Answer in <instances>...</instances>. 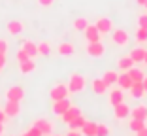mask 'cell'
Wrapping results in <instances>:
<instances>
[{
	"label": "cell",
	"mask_w": 147,
	"mask_h": 136,
	"mask_svg": "<svg viewBox=\"0 0 147 136\" xmlns=\"http://www.w3.org/2000/svg\"><path fill=\"white\" fill-rule=\"evenodd\" d=\"M0 136H2V134H0Z\"/></svg>",
	"instance_id": "49"
},
{
	"label": "cell",
	"mask_w": 147,
	"mask_h": 136,
	"mask_svg": "<svg viewBox=\"0 0 147 136\" xmlns=\"http://www.w3.org/2000/svg\"><path fill=\"white\" fill-rule=\"evenodd\" d=\"M8 47H9L8 40H6V38H0V53H8Z\"/></svg>",
	"instance_id": "35"
},
{
	"label": "cell",
	"mask_w": 147,
	"mask_h": 136,
	"mask_svg": "<svg viewBox=\"0 0 147 136\" xmlns=\"http://www.w3.org/2000/svg\"><path fill=\"white\" fill-rule=\"evenodd\" d=\"M111 134V129L104 123H98V129H96V136H109Z\"/></svg>",
	"instance_id": "32"
},
{
	"label": "cell",
	"mask_w": 147,
	"mask_h": 136,
	"mask_svg": "<svg viewBox=\"0 0 147 136\" xmlns=\"http://www.w3.org/2000/svg\"><path fill=\"white\" fill-rule=\"evenodd\" d=\"M136 42H138V44H145L147 42V28L138 26V30H136Z\"/></svg>",
	"instance_id": "31"
},
{
	"label": "cell",
	"mask_w": 147,
	"mask_h": 136,
	"mask_svg": "<svg viewBox=\"0 0 147 136\" xmlns=\"http://www.w3.org/2000/svg\"><path fill=\"white\" fill-rule=\"evenodd\" d=\"M8 114H6V112H4V108H0V123H2V125H6V123H8Z\"/></svg>",
	"instance_id": "36"
},
{
	"label": "cell",
	"mask_w": 147,
	"mask_h": 136,
	"mask_svg": "<svg viewBox=\"0 0 147 136\" xmlns=\"http://www.w3.org/2000/svg\"><path fill=\"white\" fill-rule=\"evenodd\" d=\"M21 49L30 59H36V57H38V44H36V42H32V40H23V42H21Z\"/></svg>",
	"instance_id": "10"
},
{
	"label": "cell",
	"mask_w": 147,
	"mask_h": 136,
	"mask_svg": "<svg viewBox=\"0 0 147 136\" xmlns=\"http://www.w3.org/2000/svg\"><path fill=\"white\" fill-rule=\"evenodd\" d=\"M6 62H8V61H6V53H0V66L4 68V66H6Z\"/></svg>",
	"instance_id": "40"
},
{
	"label": "cell",
	"mask_w": 147,
	"mask_h": 136,
	"mask_svg": "<svg viewBox=\"0 0 147 136\" xmlns=\"http://www.w3.org/2000/svg\"><path fill=\"white\" fill-rule=\"evenodd\" d=\"M132 78L128 76V72H119V79H117V85L123 89V91H128L130 87H132Z\"/></svg>",
	"instance_id": "21"
},
{
	"label": "cell",
	"mask_w": 147,
	"mask_h": 136,
	"mask_svg": "<svg viewBox=\"0 0 147 136\" xmlns=\"http://www.w3.org/2000/svg\"><path fill=\"white\" fill-rule=\"evenodd\" d=\"M25 98V89L21 85H13L6 91V100H15V102H21Z\"/></svg>",
	"instance_id": "8"
},
{
	"label": "cell",
	"mask_w": 147,
	"mask_h": 136,
	"mask_svg": "<svg viewBox=\"0 0 147 136\" xmlns=\"http://www.w3.org/2000/svg\"><path fill=\"white\" fill-rule=\"evenodd\" d=\"M0 134H4V125L0 123Z\"/></svg>",
	"instance_id": "44"
},
{
	"label": "cell",
	"mask_w": 147,
	"mask_h": 136,
	"mask_svg": "<svg viewBox=\"0 0 147 136\" xmlns=\"http://www.w3.org/2000/svg\"><path fill=\"white\" fill-rule=\"evenodd\" d=\"M49 53H51V44H49V42H40L38 44V55L47 57Z\"/></svg>",
	"instance_id": "30"
},
{
	"label": "cell",
	"mask_w": 147,
	"mask_h": 136,
	"mask_svg": "<svg viewBox=\"0 0 147 136\" xmlns=\"http://www.w3.org/2000/svg\"><path fill=\"white\" fill-rule=\"evenodd\" d=\"M85 53L89 55V57L98 59V57H102V55L106 53V47H104V44H102V42H87Z\"/></svg>",
	"instance_id": "5"
},
{
	"label": "cell",
	"mask_w": 147,
	"mask_h": 136,
	"mask_svg": "<svg viewBox=\"0 0 147 136\" xmlns=\"http://www.w3.org/2000/svg\"><path fill=\"white\" fill-rule=\"evenodd\" d=\"M49 95H51V100H62V98L70 97V89L66 83H55L49 91Z\"/></svg>",
	"instance_id": "3"
},
{
	"label": "cell",
	"mask_w": 147,
	"mask_h": 136,
	"mask_svg": "<svg viewBox=\"0 0 147 136\" xmlns=\"http://www.w3.org/2000/svg\"><path fill=\"white\" fill-rule=\"evenodd\" d=\"M128 76L132 78L134 83H140V81H143V78H145V72H143L142 68H138V66H132L128 70Z\"/></svg>",
	"instance_id": "24"
},
{
	"label": "cell",
	"mask_w": 147,
	"mask_h": 136,
	"mask_svg": "<svg viewBox=\"0 0 147 136\" xmlns=\"http://www.w3.org/2000/svg\"><path fill=\"white\" fill-rule=\"evenodd\" d=\"M34 70H36V61H34V59H26V61L19 62V72H21L23 76L32 74Z\"/></svg>",
	"instance_id": "19"
},
{
	"label": "cell",
	"mask_w": 147,
	"mask_h": 136,
	"mask_svg": "<svg viewBox=\"0 0 147 136\" xmlns=\"http://www.w3.org/2000/svg\"><path fill=\"white\" fill-rule=\"evenodd\" d=\"M111 42L115 45H119V47L128 45V42H130L128 30H125V28H113V30H111Z\"/></svg>",
	"instance_id": "2"
},
{
	"label": "cell",
	"mask_w": 147,
	"mask_h": 136,
	"mask_svg": "<svg viewBox=\"0 0 147 136\" xmlns=\"http://www.w3.org/2000/svg\"><path fill=\"white\" fill-rule=\"evenodd\" d=\"M143 64H147V51H145V59H143Z\"/></svg>",
	"instance_id": "45"
},
{
	"label": "cell",
	"mask_w": 147,
	"mask_h": 136,
	"mask_svg": "<svg viewBox=\"0 0 147 136\" xmlns=\"http://www.w3.org/2000/svg\"><path fill=\"white\" fill-rule=\"evenodd\" d=\"M136 2H138L140 6H145V4H147V0H136Z\"/></svg>",
	"instance_id": "43"
},
{
	"label": "cell",
	"mask_w": 147,
	"mask_h": 136,
	"mask_svg": "<svg viewBox=\"0 0 147 136\" xmlns=\"http://www.w3.org/2000/svg\"><path fill=\"white\" fill-rule=\"evenodd\" d=\"M4 112L8 114V117H17L21 114V102H15V100H8L4 106Z\"/></svg>",
	"instance_id": "14"
},
{
	"label": "cell",
	"mask_w": 147,
	"mask_h": 136,
	"mask_svg": "<svg viewBox=\"0 0 147 136\" xmlns=\"http://www.w3.org/2000/svg\"><path fill=\"white\" fill-rule=\"evenodd\" d=\"M142 83H143V89L147 91V74H145V78H143V81H142Z\"/></svg>",
	"instance_id": "42"
},
{
	"label": "cell",
	"mask_w": 147,
	"mask_h": 136,
	"mask_svg": "<svg viewBox=\"0 0 147 136\" xmlns=\"http://www.w3.org/2000/svg\"><path fill=\"white\" fill-rule=\"evenodd\" d=\"M0 72H2V66H0Z\"/></svg>",
	"instance_id": "47"
},
{
	"label": "cell",
	"mask_w": 147,
	"mask_h": 136,
	"mask_svg": "<svg viewBox=\"0 0 147 136\" xmlns=\"http://www.w3.org/2000/svg\"><path fill=\"white\" fill-rule=\"evenodd\" d=\"M6 30H8V34H11V36H19L23 30H25V25H23L21 21H17V19H13V21H8Z\"/></svg>",
	"instance_id": "16"
},
{
	"label": "cell",
	"mask_w": 147,
	"mask_h": 136,
	"mask_svg": "<svg viewBox=\"0 0 147 136\" xmlns=\"http://www.w3.org/2000/svg\"><path fill=\"white\" fill-rule=\"evenodd\" d=\"M130 108L126 102H121V104L113 106V117L117 119V121H123V119H130Z\"/></svg>",
	"instance_id": "7"
},
{
	"label": "cell",
	"mask_w": 147,
	"mask_h": 136,
	"mask_svg": "<svg viewBox=\"0 0 147 136\" xmlns=\"http://www.w3.org/2000/svg\"><path fill=\"white\" fill-rule=\"evenodd\" d=\"M132 66H136V62L132 61L130 55H125V57H121L119 61H117V68H119V72H128Z\"/></svg>",
	"instance_id": "20"
},
{
	"label": "cell",
	"mask_w": 147,
	"mask_h": 136,
	"mask_svg": "<svg viewBox=\"0 0 147 136\" xmlns=\"http://www.w3.org/2000/svg\"><path fill=\"white\" fill-rule=\"evenodd\" d=\"M21 136H42V132H40L36 127H30L28 131H25V132H23Z\"/></svg>",
	"instance_id": "34"
},
{
	"label": "cell",
	"mask_w": 147,
	"mask_h": 136,
	"mask_svg": "<svg viewBox=\"0 0 147 136\" xmlns=\"http://www.w3.org/2000/svg\"><path fill=\"white\" fill-rule=\"evenodd\" d=\"M145 8H147V4H145Z\"/></svg>",
	"instance_id": "48"
},
{
	"label": "cell",
	"mask_w": 147,
	"mask_h": 136,
	"mask_svg": "<svg viewBox=\"0 0 147 136\" xmlns=\"http://www.w3.org/2000/svg\"><path fill=\"white\" fill-rule=\"evenodd\" d=\"M57 53L62 55V57H70V55L76 53V45L70 44V42H62V44H59V47H57Z\"/></svg>",
	"instance_id": "22"
},
{
	"label": "cell",
	"mask_w": 147,
	"mask_h": 136,
	"mask_svg": "<svg viewBox=\"0 0 147 136\" xmlns=\"http://www.w3.org/2000/svg\"><path fill=\"white\" fill-rule=\"evenodd\" d=\"M66 136H83V134H81L79 131H76V129H70V131H68V134H66Z\"/></svg>",
	"instance_id": "39"
},
{
	"label": "cell",
	"mask_w": 147,
	"mask_h": 136,
	"mask_svg": "<svg viewBox=\"0 0 147 136\" xmlns=\"http://www.w3.org/2000/svg\"><path fill=\"white\" fill-rule=\"evenodd\" d=\"M53 2H55V0H38V4L42 6V8H49V6H53Z\"/></svg>",
	"instance_id": "38"
},
{
	"label": "cell",
	"mask_w": 147,
	"mask_h": 136,
	"mask_svg": "<svg viewBox=\"0 0 147 136\" xmlns=\"http://www.w3.org/2000/svg\"><path fill=\"white\" fill-rule=\"evenodd\" d=\"M138 26L147 28V13H140L138 15Z\"/></svg>",
	"instance_id": "33"
},
{
	"label": "cell",
	"mask_w": 147,
	"mask_h": 136,
	"mask_svg": "<svg viewBox=\"0 0 147 136\" xmlns=\"http://www.w3.org/2000/svg\"><path fill=\"white\" fill-rule=\"evenodd\" d=\"M94 26L100 30V34H102V36L111 34V30H113V23H111V19H109V17H106V15H102V17H98V19H96Z\"/></svg>",
	"instance_id": "6"
},
{
	"label": "cell",
	"mask_w": 147,
	"mask_h": 136,
	"mask_svg": "<svg viewBox=\"0 0 147 136\" xmlns=\"http://www.w3.org/2000/svg\"><path fill=\"white\" fill-rule=\"evenodd\" d=\"M83 34H85V40L87 42H100V30L96 28L94 25H87V28L83 30Z\"/></svg>",
	"instance_id": "18"
},
{
	"label": "cell",
	"mask_w": 147,
	"mask_h": 136,
	"mask_svg": "<svg viewBox=\"0 0 147 136\" xmlns=\"http://www.w3.org/2000/svg\"><path fill=\"white\" fill-rule=\"evenodd\" d=\"M121 102H125V91H123L119 85H115V87L109 91V104L117 106V104H121Z\"/></svg>",
	"instance_id": "11"
},
{
	"label": "cell",
	"mask_w": 147,
	"mask_h": 136,
	"mask_svg": "<svg viewBox=\"0 0 147 136\" xmlns=\"http://www.w3.org/2000/svg\"><path fill=\"white\" fill-rule=\"evenodd\" d=\"M26 59H30V57H28V55H26L23 49H19V51H17V61H19V62H23V61H26Z\"/></svg>",
	"instance_id": "37"
},
{
	"label": "cell",
	"mask_w": 147,
	"mask_h": 136,
	"mask_svg": "<svg viewBox=\"0 0 147 136\" xmlns=\"http://www.w3.org/2000/svg\"><path fill=\"white\" fill-rule=\"evenodd\" d=\"M128 95L132 98H136V100H142V98L147 95V91L143 89V83L140 81V83H132V87L128 89Z\"/></svg>",
	"instance_id": "17"
},
{
	"label": "cell",
	"mask_w": 147,
	"mask_h": 136,
	"mask_svg": "<svg viewBox=\"0 0 147 136\" xmlns=\"http://www.w3.org/2000/svg\"><path fill=\"white\" fill-rule=\"evenodd\" d=\"M70 106H72V102L68 100V98H62V100H53V106H51V112L55 115H59L61 117L62 114H64L66 110H68Z\"/></svg>",
	"instance_id": "9"
},
{
	"label": "cell",
	"mask_w": 147,
	"mask_h": 136,
	"mask_svg": "<svg viewBox=\"0 0 147 136\" xmlns=\"http://www.w3.org/2000/svg\"><path fill=\"white\" fill-rule=\"evenodd\" d=\"M78 115H81V110H79V108H78L76 104H72V106L68 108V110H66L64 114L61 115V119H62V123H64V125H68L70 121H74V119L78 117Z\"/></svg>",
	"instance_id": "13"
},
{
	"label": "cell",
	"mask_w": 147,
	"mask_h": 136,
	"mask_svg": "<svg viewBox=\"0 0 147 136\" xmlns=\"http://www.w3.org/2000/svg\"><path fill=\"white\" fill-rule=\"evenodd\" d=\"M85 123H87V119L83 117V115H78L74 121H70V123H68V127H70V129H76V131H81V127H83Z\"/></svg>",
	"instance_id": "28"
},
{
	"label": "cell",
	"mask_w": 147,
	"mask_h": 136,
	"mask_svg": "<svg viewBox=\"0 0 147 136\" xmlns=\"http://www.w3.org/2000/svg\"><path fill=\"white\" fill-rule=\"evenodd\" d=\"M68 89H70V95H78V93H83L87 87V78L83 74H78V72H74L70 74L68 78Z\"/></svg>",
	"instance_id": "1"
},
{
	"label": "cell",
	"mask_w": 147,
	"mask_h": 136,
	"mask_svg": "<svg viewBox=\"0 0 147 136\" xmlns=\"http://www.w3.org/2000/svg\"><path fill=\"white\" fill-rule=\"evenodd\" d=\"M145 125H147V123L143 121V119H134V117H130V121H128V129L134 132V134H136L138 131H142Z\"/></svg>",
	"instance_id": "27"
},
{
	"label": "cell",
	"mask_w": 147,
	"mask_h": 136,
	"mask_svg": "<svg viewBox=\"0 0 147 136\" xmlns=\"http://www.w3.org/2000/svg\"><path fill=\"white\" fill-rule=\"evenodd\" d=\"M136 136H147V125L142 129V131H138V132H136Z\"/></svg>",
	"instance_id": "41"
},
{
	"label": "cell",
	"mask_w": 147,
	"mask_h": 136,
	"mask_svg": "<svg viewBox=\"0 0 147 136\" xmlns=\"http://www.w3.org/2000/svg\"><path fill=\"white\" fill-rule=\"evenodd\" d=\"M91 89H92V93L94 95H98V97H102V95H106L108 93V85H106V81L102 78H96V79H92L91 81Z\"/></svg>",
	"instance_id": "12"
},
{
	"label": "cell",
	"mask_w": 147,
	"mask_h": 136,
	"mask_svg": "<svg viewBox=\"0 0 147 136\" xmlns=\"http://www.w3.org/2000/svg\"><path fill=\"white\" fill-rule=\"evenodd\" d=\"M130 117H134V119H143V121H147V104L140 102L138 106H134V108L130 110Z\"/></svg>",
	"instance_id": "15"
},
{
	"label": "cell",
	"mask_w": 147,
	"mask_h": 136,
	"mask_svg": "<svg viewBox=\"0 0 147 136\" xmlns=\"http://www.w3.org/2000/svg\"><path fill=\"white\" fill-rule=\"evenodd\" d=\"M102 79L106 81V85H108V87H115V85H117V79H119V72H117V70H108V72H104Z\"/></svg>",
	"instance_id": "23"
},
{
	"label": "cell",
	"mask_w": 147,
	"mask_h": 136,
	"mask_svg": "<svg viewBox=\"0 0 147 136\" xmlns=\"http://www.w3.org/2000/svg\"><path fill=\"white\" fill-rule=\"evenodd\" d=\"M96 129H98V123L94 121H87L81 127V134L83 136H96Z\"/></svg>",
	"instance_id": "25"
},
{
	"label": "cell",
	"mask_w": 147,
	"mask_h": 136,
	"mask_svg": "<svg viewBox=\"0 0 147 136\" xmlns=\"http://www.w3.org/2000/svg\"><path fill=\"white\" fill-rule=\"evenodd\" d=\"M87 25H89V21H87L85 17H78L76 21H74V30H78V32H83L87 28Z\"/></svg>",
	"instance_id": "29"
},
{
	"label": "cell",
	"mask_w": 147,
	"mask_h": 136,
	"mask_svg": "<svg viewBox=\"0 0 147 136\" xmlns=\"http://www.w3.org/2000/svg\"><path fill=\"white\" fill-rule=\"evenodd\" d=\"M145 51L147 49L143 47H134L132 51H130V57H132V61L138 64V62H143V59H145Z\"/></svg>",
	"instance_id": "26"
},
{
	"label": "cell",
	"mask_w": 147,
	"mask_h": 136,
	"mask_svg": "<svg viewBox=\"0 0 147 136\" xmlns=\"http://www.w3.org/2000/svg\"><path fill=\"white\" fill-rule=\"evenodd\" d=\"M51 136H61V134H51Z\"/></svg>",
	"instance_id": "46"
},
{
	"label": "cell",
	"mask_w": 147,
	"mask_h": 136,
	"mask_svg": "<svg viewBox=\"0 0 147 136\" xmlns=\"http://www.w3.org/2000/svg\"><path fill=\"white\" fill-rule=\"evenodd\" d=\"M32 127L38 129V131L42 132V136H51V134H53V131H55V125H53V121H49V119H45V117L36 119Z\"/></svg>",
	"instance_id": "4"
}]
</instances>
